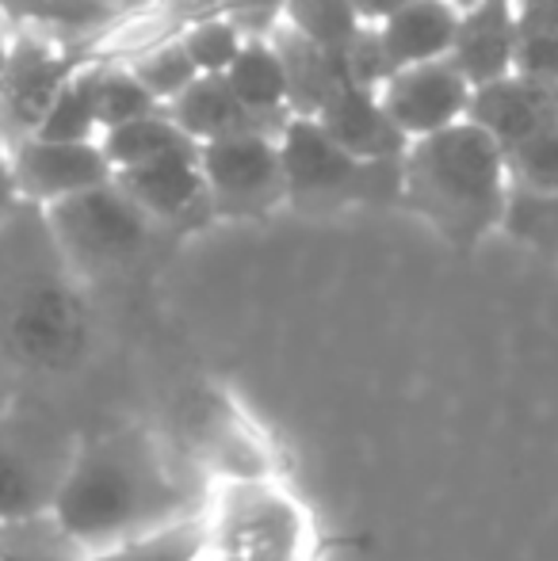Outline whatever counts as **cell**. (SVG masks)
<instances>
[{"mask_svg": "<svg viewBox=\"0 0 558 561\" xmlns=\"http://www.w3.org/2000/svg\"><path fill=\"white\" fill-rule=\"evenodd\" d=\"M379 100L390 123L402 130V138L418 141L424 134H436L467 118L470 81L455 69L452 58L418 61V66L395 69L379 84Z\"/></svg>", "mask_w": 558, "mask_h": 561, "instance_id": "12", "label": "cell"}, {"mask_svg": "<svg viewBox=\"0 0 558 561\" xmlns=\"http://www.w3.org/2000/svg\"><path fill=\"white\" fill-rule=\"evenodd\" d=\"M455 27H459V4L455 0H410L395 15L375 23L379 43L395 69L436 61L452 54Z\"/></svg>", "mask_w": 558, "mask_h": 561, "instance_id": "18", "label": "cell"}, {"mask_svg": "<svg viewBox=\"0 0 558 561\" xmlns=\"http://www.w3.org/2000/svg\"><path fill=\"white\" fill-rule=\"evenodd\" d=\"M210 485L169 436L149 428H115L81 439L54 516L81 542L84 558L135 535L203 516Z\"/></svg>", "mask_w": 558, "mask_h": 561, "instance_id": "1", "label": "cell"}, {"mask_svg": "<svg viewBox=\"0 0 558 561\" xmlns=\"http://www.w3.org/2000/svg\"><path fill=\"white\" fill-rule=\"evenodd\" d=\"M516 4V66L521 73L558 81V0H513Z\"/></svg>", "mask_w": 558, "mask_h": 561, "instance_id": "25", "label": "cell"}, {"mask_svg": "<svg viewBox=\"0 0 558 561\" xmlns=\"http://www.w3.org/2000/svg\"><path fill=\"white\" fill-rule=\"evenodd\" d=\"M0 554L23 561H84V550L50 512L0 519Z\"/></svg>", "mask_w": 558, "mask_h": 561, "instance_id": "26", "label": "cell"}, {"mask_svg": "<svg viewBox=\"0 0 558 561\" xmlns=\"http://www.w3.org/2000/svg\"><path fill=\"white\" fill-rule=\"evenodd\" d=\"M402 4H410V0H352V8H356V15L364 23H383L387 15H395Z\"/></svg>", "mask_w": 558, "mask_h": 561, "instance_id": "33", "label": "cell"}, {"mask_svg": "<svg viewBox=\"0 0 558 561\" xmlns=\"http://www.w3.org/2000/svg\"><path fill=\"white\" fill-rule=\"evenodd\" d=\"M127 66L135 69L138 81L146 84L157 100H161V107L169 104L172 96H180V92L200 77V69H195V61L187 58V50L180 46L176 35L157 38V43L141 46V50H135V58H130Z\"/></svg>", "mask_w": 558, "mask_h": 561, "instance_id": "30", "label": "cell"}, {"mask_svg": "<svg viewBox=\"0 0 558 561\" xmlns=\"http://www.w3.org/2000/svg\"><path fill=\"white\" fill-rule=\"evenodd\" d=\"M153 0H119V8H130V12H141V8H149Z\"/></svg>", "mask_w": 558, "mask_h": 561, "instance_id": "35", "label": "cell"}, {"mask_svg": "<svg viewBox=\"0 0 558 561\" xmlns=\"http://www.w3.org/2000/svg\"><path fill=\"white\" fill-rule=\"evenodd\" d=\"M447 58L475 84L498 81L516 66V4L513 0H467Z\"/></svg>", "mask_w": 558, "mask_h": 561, "instance_id": "15", "label": "cell"}, {"mask_svg": "<svg viewBox=\"0 0 558 561\" xmlns=\"http://www.w3.org/2000/svg\"><path fill=\"white\" fill-rule=\"evenodd\" d=\"M89 302L54 244L43 207L20 203L0 226V347L38 375H66L89 352Z\"/></svg>", "mask_w": 558, "mask_h": 561, "instance_id": "2", "label": "cell"}, {"mask_svg": "<svg viewBox=\"0 0 558 561\" xmlns=\"http://www.w3.org/2000/svg\"><path fill=\"white\" fill-rule=\"evenodd\" d=\"M310 508L283 478L215 485L207 504V550L203 561H314Z\"/></svg>", "mask_w": 558, "mask_h": 561, "instance_id": "5", "label": "cell"}, {"mask_svg": "<svg viewBox=\"0 0 558 561\" xmlns=\"http://www.w3.org/2000/svg\"><path fill=\"white\" fill-rule=\"evenodd\" d=\"M223 77L234 89V96L253 115L272 118V123H287L291 118L287 69H283V58L276 43H272V35H249Z\"/></svg>", "mask_w": 558, "mask_h": 561, "instance_id": "20", "label": "cell"}, {"mask_svg": "<svg viewBox=\"0 0 558 561\" xmlns=\"http://www.w3.org/2000/svg\"><path fill=\"white\" fill-rule=\"evenodd\" d=\"M467 118L482 126L501 149H509L558 118V81L513 69L498 81L475 84Z\"/></svg>", "mask_w": 558, "mask_h": 561, "instance_id": "14", "label": "cell"}, {"mask_svg": "<svg viewBox=\"0 0 558 561\" xmlns=\"http://www.w3.org/2000/svg\"><path fill=\"white\" fill-rule=\"evenodd\" d=\"M112 180L164 233H192V229L215 222L207 180L200 169V146L169 149L153 161L119 169Z\"/></svg>", "mask_w": 558, "mask_h": 561, "instance_id": "10", "label": "cell"}, {"mask_svg": "<svg viewBox=\"0 0 558 561\" xmlns=\"http://www.w3.org/2000/svg\"><path fill=\"white\" fill-rule=\"evenodd\" d=\"M8 405H12V398H8V393H0V413H4Z\"/></svg>", "mask_w": 558, "mask_h": 561, "instance_id": "36", "label": "cell"}, {"mask_svg": "<svg viewBox=\"0 0 558 561\" xmlns=\"http://www.w3.org/2000/svg\"><path fill=\"white\" fill-rule=\"evenodd\" d=\"M287 207L341 210L390 207L402 199V157H364L341 149L314 115H291L276 134Z\"/></svg>", "mask_w": 558, "mask_h": 561, "instance_id": "4", "label": "cell"}, {"mask_svg": "<svg viewBox=\"0 0 558 561\" xmlns=\"http://www.w3.org/2000/svg\"><path fill=\"white\" fill-rule=\"evenodd\" d=\"M509 195L513 180L505 149L470 118L406 146L398 203L455 249H478L498 233L505 226Z\"/></svg>", "mask_w": 558, "mask_h": 561, "instance_id": "3", "label": "cell"}, {"mask_svg": "<svg viewBox=\"0 0 558 561\" xmlns=\"http://www.w3.org/2000/svg\"><path fill=\"white\" fill-rule=\"evenodd\" d=\"M8 161H12L15 192L31 207H50L112 180V164L100 141H54L31 134L8 149Z\"/></svg>", "mask_w": 558, "mask_h": 561, "instance_id": "13", "label": "cell"}, {"mask_svg": "<svg viewBox=\"0 0 558 561\" xmlns=\"http://www.w3.org/2000/svg\"><path fill=\"white\" fill-rule=\"evenodd\" d=\"M505 229L521 244L536 249L539 256L558 260V192L555 195H528L513 192L505 210Z\"/></svg>", "mask_w": 558, "mask_h": 561, "instance_id": "31", "label": "cell"}, {"mask_svg": "<svg viewBox=\"0 0 558 561\" xmlns=\"http://www.w3.org/2000/svg\"><path fill=\"white\" fill-rule=\"evenodd\" d=\"M509 180L513 192L528 195H555L558 192V118L539 126L536 134L521 138L505 149Z\"/></svg>", "mask_w": 558, "mask_h": 561, "instance_id": "28", "label": "cell"}, {"mask_svg": "<svg viewBox=\"0 0 558 561\" xmlns=\"http://www.w3.org/2000/svg\"><path fill=\"white\" fill-rule=\"evenodd\" d=\"M321 123V130L349 153L364 157V161H379V157H402L410 141L402 138L395 123H390L387 107L379 100V89L367 84L344 81L337 84L333 96L321 104V112L314 115Z\"/></svg>", "mask_w": 558, "mask_h": 561, "instance_id": "16", "label": "cell"}, {"mask_svg": "<svg viewBox=\"0 0 558 561\" xmlns=\"http://www.w3.org/2000/svg\"><path fill=\"white\" fill-rule=\"evenodd\" d=\"M272 43H276L283 69H287L291 115H318L321 104L337 92V84L352 81L349 69H344V58L318 50V46L306 43L303 35H295L283 23H276V31H272Z\"/></svg>", "mask_w": 558, "mask_h": 561, "instance_id": "19", "label": "cell"}, {"mask_svg": "<svg viewBox=\"0 0 558 561\" xmlns=\"http://www.w3.org/2000/svg\"><path fill=\"white\" fill-rule=\"evenodd\" d=\"M203 550H207V512L135 535L119 547L96 550L84 561H203Z\"/></svg>", "mask_w": 558, "mask_h": 561, "instance_id": "24", "label": "cell"}, {"mask_svg": "<svg viewBox=\"0 0 558 561\" xmlns=\"http://www.w3.org/2000/svg\"><path fill=\"white\" fill-rule=\"evenodd\" d=\"M176 38L187 50V58L195 61L200 73H226L249 35L230 20V15L210 12V15H195V20L180 23Z\"/></svg>", "mask_w": 558, "mask_h": 561, "instance_id": "29", "label": "cell"}, {"mask_svg": "<svg viewBox=\"0 0 558 561\" xmlns=\"http://www.w3.org/2000/svg\"><path fill=\"white\" fill-rule=\"evenodd\" d=\"M77 66L81 58L54 46L50 38L12 35L8 66L0 73V146L12 149L15 141L35 134L38 118Z\"/></svg>", "mask_w": 558, "mask_h": 561, "instance_id": "11", "label": "cell"}, {"mask_svg": "<svg viewBox=\"0 0 558 561\" xmlns=\"http://www.w3.org/2000/svg\"><path fill=\"white\" fill-rule=\"evenodd\" d=\"M280 23L333 58H344L349 43L364 27L352 0H280Z\"/></svg>", "mask_w": 558, "mask_h": 561, "instance_id": "23", "label": "cell"}, {"mask_svg": "<svg viewBox=\"0 0 558 561\" xmlns=\"http://www.w3.org/2000/svg\"><path fill=\"white\" fill-rule=\"evenodd\" d=\"M81 439L38 405H12L0 413V519L50 512L61 493Z\"/></svg>", "mask_w": 558, "mask_h": 561, "instance_id": "8", "label": "cell"}, {"mask_svg": "<svg viewBox=\"0 0 558 561\" xmlns=\"http://www.w3.org/2000/svg\"><path fill=\"white\" fill-rule=\"evenodd\" d=\"M38 138L54 141H96L100 112H96V61H81L69 73V81L50 100L46 115L35 126Z\"/></svg>", "mask_w": 558, "mask_h": 561, "instance_id": "22", "label": "cell"}, {"mask_svg": "<svg viewBox=\"0 0 558 561\" xmlns=\"http://www.w3.org/2000/svg\"><path fill=\"white\" fill-rule=\"evenodd\" d=\"M96 112L100 130H107L138 115L161 112V100L138 81L127 61H96Z\"/></svg>", "mask_w": 558, "mask_h": 561, "instance_id": "27", "label": "cell"}, {"mask_svg": "<svg viewBox=\"0 0 558 561\" xmlns=\"http://www.w3.org/2000/svg\"><path fill=\"white\" fill-rule=\"evenodd\" d=\"M169 439L210 485L280 478V458L261 424L218 386H203L184 401Z\"/></svg>", "mask_w": 558, "mask_h": 561, "instance_id": "7", "label": "cell"}, {"mask_svg": "<svg viewBox=\"0 0 558 561\" xmlns=\"http://www.w3.org/2000/svg\"><path fill=\"white\" fill-rule=\"evenodd\" d=\"M8 46H12V35H0V73L8 66Z\"/></svg>", "mask_w": 558, "mask_h": 561, "instance_id": "34", "label": "cell"}, {"mask_svg": "<svg viewBox=\"0 0 558 561\" xmlns=\"http://www.w3.org/2000/svg\"><path fill=\"white\" fill-rule=\"evenodd\" d=\"M20 192H15V176H12V161H8V149L0 146V226L20 210Z\"/></svg>", "mask_w": 558, "mask_h": 561, "instance_id": "32", "label": "cell"}, {"mask_svg": "<svg viewBox=\"0 0 558 561\" xmlns=\"http://www.w3.org/2000/svg\"><path fill=\"white\" fill-rule=\"evenodd\" d=\"M172 123L187 134L192 141H215V138H230V134H249V130H264V134H280L283 123L253 115L234 89L226 84L223 73H200L187 84L180 96H172L164 104Z\"/></svg>", "mask_w": 558, "mask_h": 561, "instance_id": "17", "label": "cell"}, {"mask_svg": "<svg viewBox=\"0 0 558 561\" xmlns=\"http://www.w3.org/2000/svg\"><path fill=\"white\" fill-rule=\"evenodd\" d=\"M200 169L207 180L215 218L249 222V218H269L272 210L287 207V180H283L276 134L249 130L203 141Z\"/></svg>", "mask_w": 558, "mask_h": 561, "instance_id": "9", "label": "cell"}, {"mask_svg": "<svg viewBox=\"0 0 558 561\" xmlns=\"http://www.w3.org/2000/svg\"><path fill=\"white\" fill-rule=\"evenodd\" d=\"M54 244L77 279H104L130 272L164 233L115 180L43 207Z\"/></svg>", "mask_w": 558, "mask_h": 561, "instance_id": "6", "label": "cell"}, {"mask_svg": "<svg viewBox=\"0 0 558 561\" xmlns=\"http://www.w3.org/2000/svg\"><path fill=\"white\" fill-rule=\"evenodd\" d=\"M0 561H23V558H8V554H0Z\"/></svg>", "mask_w": 558, "mask_h": 561, "instance_id": "37", "label": "cell"}, {"mask_svg": "<svg viewBox=\"0 0 558 561\" xmlns=\"http://www.w3.org/2000/svg\"><path fill=\"white\" fill-rule=\"evenodd\" d=\"M96 141H100V149H104L107 164H112V176L119 169H130V164L153 161V157L169 153V149L200 146V141H192L176 123H172L164 107H161V112L130 118V123L107 126V130H100Z\"/></svg>", "mask_w": 558, "mask_h": 561, "instance_id": "21", "label": "cell"}]
</instances>
